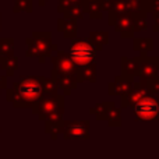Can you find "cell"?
<instances>
[{
  "label": "cell",
  "mask_w": 159,
  "mask_h": 159,
  "mask_svg": "<svg viewBox=\"0 0 159 159\" xmlns=\"http://www.w3.org/2000/svg\"><path fill=\"white\" fill-rule=\"evenodd\" d=\"M59 31L63 32L66 38H74L75 32H77V22L71 17H66V18L59 21Z\"/></svg>",
  "instance_id": "obj_9"
},
{
  "label": "cell",
  "mask_w": 159,
  "mask_h": 159,
  "mask_svg": "<svg viewBox=\"0 0 159 159\" xmlns=\"http://www.w3.org/2000/svg\"><path fill=\"white\" fill-rule=\"evenodd\" d=\"M115 28L121 34L123 38L133 36L134 34V22H133V13L116 17V22H113Z\"/></svg>",
  "instance_id": "obj_4"
},
{
  "label": "cell",
  "mask_w": 159,
  "mask_h": 159,
  "mask_svg": "<svg viewBox=\"0 0 159 159\" xmlns=\"http://www.w3.org/2000/svg\"><path fill=\"white\" fill-rule=\"evenodd\" d=\"M85 11H88L91 18H102V11H103V3L102 0H93V2L85 3L84 4Z\"/></svg>",
  "instance_id": "obj_10"
},
{
  "label": "cell",
  "mask_w": 159,
  "mask_h": 159,
  "mask_svg": "<svg viewBox=\"0 0 159 159\" xmlns=\"http://www.w3.org/2000/svg\"><path fill=\"white\" fill-rule=\"evenodd\" d=\"M96 57V49L88 41H74L70 48V59L75 67H85L93 64Z\"/></svg>",
  "instance_id": "obj_2"
},
{
  "label": "cell",
  "mask_w": 159,
  "mask_h": 159,
  "mask_svg": "<svg viewBox=\"0 0 159 159\" xmlns=\"http://www.w3.org/2000/svg\"><path fill=\"white\" fill-rule=\"evenodd\" d=\"M55 70L64 75L73 74L74 73V63L66 53H59V56L55 59Z\"/></svg>",
  "instance_id": "obj_8"
},
{
  "label": "cell",
  "mask_w": 159,
  "mask_h": 159,
  "mask_svg": "<svg viewBox=\"0 0 159 159\" xmlns=\"http://www.w3.org/2000/svg\"><path fill=\"white\" fill-rule=\"evenodd\" d=\"M134 112L140 120H155L159 116V102L152 96L144 95L134 103Z\"/></svg>",
  "instance_id": "obj_3"
},
{
  "label": "cell",
  "mask_w": 159,
  "mask_h": 159,
  "mask_svg": "<svg viewBox=\"0 0 159 159\" xmlns=\"http://www.w3.org/2000/svg\"><path fill=\"white\" fill-rule=\"evenodd\" d=\"M32 6H31V0H18V3L14 7V11H31Z\"/></svg>",
  "instance_id": "obj_14"
},
{
  "label": "cell",
  "mask_w": 159,
  "mask_h": 159,
  "mask_svg": "<svg viewBox=\"0 0 159 159\" xmlns=\"http://www.w3.org/2000/svg\"><path fill=\"white\" fill-rule=\"evenodd\" d=\"M45 3H46V0H41V4H42V6H43Z\"/></svg>",
  "instance_id": "obj_16"
},
{
  "label": "cell",
  "mask_w": 159,
  "mask_h": 159,
  "mask_svg": "<svg viewBox=\"0 0 159 159\" xmlns=\"http://www.w3.org/2000/svg\"><path fill=\"white\" fill-rule=\"evenodd\" d=\"M155 16V25H154V30L159 31V14H154Z\"/></svg>",
  "instance_id": "obj_15"
},
{
  "label": "cell",
  "mask_w": 159,
  "mask_h": 159,
  "mask_svg": "<svg viewBox=\"0 0 159 159\" xmlns=\"http://www.w3.org/2000/svg\"><path fill=\"white\" fill-rule=\"evenodd\" d=\"M107 39H109V35H107V32H103V31L91 32V35H89V42L93 45L95 49H101L103 45H106Z\"/></svg>",
  "instance_id": "obj_11"
},
{
  "label": "cell",
  "mask_w": 159,
  "mask_h": 159,
  "mask_svg": "<svg viewBox=\"0 0 159 159\" xmlns=\"http://www.w3.org/2000/svg\"><path fill=\"white\" fill-rule=\"evenodd\" d=\"M49 81H46L42 77H28L22 78L20 82H17L14 87V93L17 96L16 103H34L38 99H41L46 92V85Z\"/></svg>",
  "instance_id": "obj_1"
},
{
  "label": "cell",
  "mask_w": 159,
  "mask_h": 159,
  "mask_svg": "<svg viewBox=\"0 0 159 159\" xmlns=\"http://www.w3.org/2000/svg\"><path fill=\"white\" fill-rule=\"evenodd\" d=\"M138 63H140V60L138 59H123V61H121V69H123L124 74H134V73L138 71Z\"/></svg>",
  "instance_id": "obj_12"
},
{
  "label": "cell",
  "mask_w": 159,
  "mask_h": 159,
  "mask_svg": "<svg viewBox=\"0 0 159 159\" xmlns=\"http://www.w3.org/2000/svg\"><path fill=\"white\" fill-rule=\"evenodd\" d=\"M158 70V59L157 57H145L144 56L143 60L138 63V74H141L145 78H152L155 74H157Z\"/></svg>",
  "instance_id": "obj_7"
},
{
  "label": "cell",
  "mask_w": 159,
  "mask_h": 159,
  "mask_svg": "<svg viewBox=\"0 0 159 159\" xmlns=\"http://www.w3.org/2000/svg\"><path fill=\"white\" fill-rule=\"evenodd\" d=\"M50 48V35L49 34H35L34 38V43H31V50L30 55L32 56V53H45V56H48Z\"/></svg>",
  "instance_id": "obj_5"
},
{
  "label": "cell",
  "mask_w": 159,
  "mask_h": 159,
  "mask_svg": "<svg viewBox=\"0 0 159 159\" xmlns=\"http://www.w3.org/2000/svg\"><path fill=\"white\" fill-rule=\"evenodd\" d=\"M88 121H69L66 124V134L70 138H87L88 137Z\"/></svg>",
  "instance_id": "obj_6"
},
{
  "label": "cell",
  "mask_w": 159,
  "mask_h": 159,
  "mask_svg": "<svg viewBox=\"0 0 159 159\" xmlns=\"http://www.w3.org/2000/svg\"><path fill=\"white\" fill-rule=\"evenodd\" d=\"M134 49L135 50H141V52L151 50L152 49V39H147V38L135 39L134 41Z\"/></svg>",
  "instance_id": "obj_13"
}]
</instances>
